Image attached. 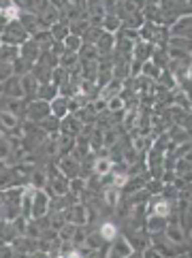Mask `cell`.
<instances>
[{"label":"cell","mask_w":192,"mask_h":258,"mask_svg":"<svg viewBox=\"0 0 192 258\" xmlns=\"http://www.w3.org/2000/svg\"><path fill=\"white\" fill-rule=\"evenodd\" d=\"M160 67H156L152 60H145L143 64H141V73L139 75H143V77H148V79H152V81H156L158 79V75H160Z\"/></svg>","instance_id":"cell-34"},{"label":"cell","mask_w":192,"mask_h":258,"mask_svg":"<svg viewBox=\"0 0 192 258\" xmlns=\"http://www.w3.org/2000/svg\"><path fill=\"white\" fill-rule=\"evenodd\" d=\"M84 245H88V247H92V250H96L98 254H100V250L107 245V241L103 237L98 235V230L96 233H90V235H86V241H84Z\"/></svg>","instance_id":"cell-36"},{"label":"cell","mask_w":192,"mask_h":258,"mask_svg":"<svg viewBox=\"0 0 192 258\" xmlns=\"http://www.w3.org/2000/svg\"><path fill=\"white\" fill-rule=\"evenodd\" d=\"M49 111L53 113V115H56V117H64V115H67L69 113V98H64V96H56V98H53V100H49Z\"/></svg>","instance_id":"cell-23"},{"label":"cell","mask_w":192,"mask_h":258,"mask_svg":"<svg viewBox=\"0 0 192 258\" xmlns=\"http://www.w3.org/2000/svg\"><path fill=\"white\" fill-rule=\"evenodd\" d=\"M39 128L43 133H47V135H56V133H60V117H56L53 113L45 115L39 122Z\"/></svg>","instance_id":"cell-25"},{"label":"cell","mask_w":192,"mask_h":258,"mask_svg":"<svg viewBox=\"0 0 192 258\" xmlns=\"http://www.w3.org/2000/svg\"><path fill=\"white\" fill-rule=\"evenodd\" d=\"M100 28H103L105 32L115 34L117 30L122 28V20H120V17H117L115 13H107V15L103 17V22H100Z\"/></svg>","instance_id":"cell-26"},{"label":"cell","mask_w":192,"mask_h":258,"mask_svg":"<svg viewBox=\"0 0 192 258\" xmlns=\"http://www.w3.org/2000/svg\"><path fill=\"white\" fill-rule=\"evenodd\" d=\"M58 171L64 175V177H77L79 171H81V162L71 154H64V156H58V162H56Z\"/></svg>","instance_id":"cell-6"},{"label":"cell","mask_w":192,"mask_h":258,"mask_svg":"<svg viewBox=\"0 0 192 258\" xmlns=\"http://www.w3.org/2000/svg\"><path fill=\"white\" fill-rule=\"evenodd\" d=\"M5 167H7V162H5V160H0V171H3Z\"/></svg>","instance_id":"cell-46"},{"label":"cell","mask_w":192,"mask_h":258,"mask_svg":"<svg viewBox=\"0 0 192 258\" xmlns=\"http://www.w3.org/2000/svg\"><path fill=\"white\" fill-rule=\"evenodd\" d=\"M49 103L47 100H41V98H32V100H26V109H24V119L26 122H32V124H39L45 115H49Z\"/></svg>","instance_id":"cell-2"},{"label":"cell","mask_w":192,"mask_h":258,"mask_svg":"<svg viewBox=\"0 0 192 258\" xmlns=\"http://www.w3.org/2000/svg\"><path fill=\"white\" fill-rule=\"evenodd\" d=\"M98 235L109 243V241H113V239L120 235V230H117V224H113V222H109V220H107V222H103L98 226Z\"/></svg>","instance_id":"cell-30"},{"label":"cell","mask_w":192,"mask_h":258,"mask_svg":"<svg viewBox=\"0 0 192 258\" xmlns=\"http://www.w3.org/2000/svg\"><path fill=\"white\" fill-rule=\"evenodd\" d=\"M124 107H126V103H124L122 96H113V98L107 100V111L109 113H122Z\"/></svg>","instance_id":"cell-42"},{"label":"cell","mask_w":192,"mask_h":258,"mask_svg":"<svg viewBox=\"0 0 192 258\" xmlns=\"http://www.w3.org/2000/svg\"><path fill=\"white\" fill-rule=\"evenodd\" d=\"M39 56H41V47L36 45V41L32 39V36L20 45V58L26 60L28 64H34L36 60H39Z\"/></svg>","instance_id":"cell-11"},{"label":"cell","mask_w":192,"mask_h":258,"mask_svg":"<svg viewBox=\"0 0 192 258\" xmlns=\"http://www.w3.org/2000/svg\"><path fill=\"white\" fill-rule=\"evenodd\" d=\"M17 20H20V24L24 26V28H26V32H28L30 36H32L34 32H39V30H41L39 15H36V13H32V11H22V13H20V17H17Z\"/></svg>","instance_id":"cell-16"},{"label":"cell","mask_w":192,"mask_h":258,"mask_svg":"<svg viewBox=\"0 0 192 258\" xmlns=\"http://www.w3.org/2000/svg\"><path fill=\"white\" fill-rule=\"evenodd\" d=\"M22 88H24V100H32L36 98V90H39V79L32 73L22 75Z\"/></svg>","instance_id":"cell-18"},{"label":"cell","mask_w":192,"mask_h":258,"mask_svg":"<svg viewBox=\"0 0 192 258\" xmlns=\"http://www.w3.org/2000/svg\"><path fill=\"white\" fill-rule=\"evenodd\" d=\"M103 201H105V205H107V207H115L117 203L122 201V190L109 183V186L105 188V192H103Z\"/></svg>","instance_id":"cell-28"},{"label":"cell","mask_w":192,"mask_h":258,"mask_svg":"<svg viewBox=\"0 0 192 258\" xmlns=\"http://www.w3.org/2000/svg\"><path fill=\"white\" fill-rule=\"evenodd\" d=\"M167 32L169 36H181V39H190V32H192V20L190 15H177L169 26H167Z\"/></svg>","instance_id":"cell-5"},{"label":"cell","mask_w":192,"mask_h":258,"mask_svg":"<svg viewBox=\"0 0 192 258\" xmlns=\"http://www.w3.org/2000/svg\"><path fill=\"white\" fill-rule=\"evenodd\" d=\"M58 96V86L56 84H51V81H47V84H39V90H36V98H41V100H53Z\"/></svg>","instance_id":"cell-27"},{"label":"cell","mask_w":192,"mask_h":258,"mask_svg":"<svg viewBox=\"0 0 192 258\" xmlns=\"http://www.w3.org/2000/svg\"><path fill=\"white\" fill-rule=\"evenodd\" d=\"M0 94H5L9 98H24V88H22V77L11 75L0 84Z\"/></svg>","instance_id":"cell-8"},{"label":"cell","mask_w":192,"mask_h":258,"mask_svg":"<svg viewBox=\"0 0 192 258\" xmlns=\"http://www.w3.org/2000/svg\"><path fill=\"white\" fill-rule=\"evenodd\" d=\"M49 34H51V39L53 41H64L67 36L71 34V30H69V22L67 20H58L53 26H49Z\"/></svg>","instance_id":"cell-24"},{"label":"cell","mask_w":192,"mask_h":258,"mask_svg":"<svg viewBox=\"0 0 192 258\" xmlns=\"http://www.w3.org/2000/svg\"><path fill=\"white\" fill-rule=\"evenodd\" d=\"M164 133H167L169 141H171L173 145H179V143L190 141V131H188L186 126H181V124H171Z\"/></svg>","instance_id":"cell-14"},{"label":"cell","mask_w":192,"mask_h":258,"mask_svg":"<svg viewBox=\"0 0 192 258\" xmlns=\"http://www.w3.org/2000/svg\"><path fill=\"white\" fill-rule=\"evenodd\" d=\"M109 243H111V245H109L107 250L103 247V250H100V254L107 252L105 256H117V258L135 256V247H133V243H131V241H128V237H126V235H122V237L117 235V237L113 239V241H109Z\"/></svg>","instance_id":"cell-4"},{"label":"cell","mask_w":192,"mask_h":258,"mask_svg":"<svg viewBox=\"0 0 192 258\" xmlns=\"http://www.w3.org/2000/svg\"><path fill=\"white\" fill-rule=\"evenodd\" d=\"M69 79H71V71L62 69V67H56L51 71V84H56L58 88L64 86V84H69Z\"/></svg>","instance_id":"cell-37"},{"label":"cell","mask_w":192,"mask_h":258,"mask_svg":"<svg viewBox=\"0 0 192 258\" xmlns=\"http://www.w3.org/2000/svg\"><path fill=\"white\" fill-rule=\"evenodd\" d=\"M124 86H126V84H124V81H120V79H109L105 86L98 88V94H96V96L105 98V100L113 98V96H120L122 90H124Z\"/></svg>","instance_id":"cell-12"},{"label":"cell","mask_w":192,"mask_h":258,"mask_svg":"<svg viewBox=\"0 0 192 258\" xmlns=\"http://www.w3.org/2000/svg\"><path fill=\"white\" fill-rule=\"evenodd\" d=\"M113 47H115V34H111V32H103V34H100V39L96 41L98 56L100 58H109L113 53Z\"/></svg>","instance_id":"cell-15"},{"label":"cell","mask_w":192,"mask_h":258,"mask_svg":"<svg viewBox=\"0 0 192 258\" xmlns=\"http://www.w3.org/2000/svg\"><path fill=\"white\" fill-rule=\"evenodd\" d=\"M171 171L175 173V177H184L186 181H190V156H181V158L173 160Z\"/></svg>","instance_id":"cell-19"},{"label":"cell","mask_w":192,"mask_h":258,"mask_svg":"<svg viewBox=\"0 0 192 258\" xmlns=\"http://www.w3.org/2000/svg\"><path fill=\"white\" fill-rule=\"evenodd\" d=\"M169 3H173V5H188L190 0H169Z\"/></svg>","instance_id":"cell-45"},{"label":"cell","mask_w":192,"mask_h":258,"mask_svg":"<svg viewBox=\"0 0 192 258\" xmlns=\"http://www.w3.org/2000/svg\"><path fill=\"white\" fill-rule=\"evenodd\" d=\"M13 75V62H3L0 60V84Z\"/></svg>","instance_id":"cell-44"},{"label":"cell","mask_w":192,"mask_h":258,"mask_svg":"<svg viewBox=\"0 0 192 258\" xmlns=\"http://www.w3.org/2000/svg\"><path fill=\"white\" fill-rule=\"evenodd\" d=\"M169 218H162V216H156V214H148L145 218V233L148 235H156V233H162L164 226H167Z\"/></svg>","instance_id":"cell-17"},{"label":"cell","mask_w":192,"mask_h":258,"mask_svg":"<svg viewBox=\"0 0 192 258\" xmlns=\"http://www.w3.org/2000/svg\"><path fill=\"white\" fill-rule=\"evenodd\" d=\"M49 209H51V197H49V192L45 190V188L36 190L34 197H32V205H30V220L47 216Z\"/></svg>","instance_id":"cell-3"},{"label":"cell","mask_w":192,"mask_h":258,"mask_svg":"<svg viewBox=\"0 0 192 258\" xmlns=\"http://www.w3.org/2000/svg\"><path fill=\"white\" fill-rule=\"evenodd\" d=\"M77 64H79V53H75V51H64L58 58V67L67 69V71H73Z\"/></svg>","instance_id":"cell-32"},{"label":"cell","mask_w":192,"mask_h":258,"mask_svg":"<svg viewBox=\"0 0 192 258\" xmlns=\"http://www.w3.org/2000/svg\"><path fill=\"white\" fill-rule=\"evenodd\" d=\"M20 119H22L20 115H15L11 111H0V128L3 131H17L22 126Z\"/></svg>","instance_id":"cell-22"},{"label":"cell","mask_w":192,"mask_h":258,"mask_svg":"<svg viewBox=\"0 0 192 258\" xmlns=\"http://www.w3.org/2000/svg\"><path fill=\"white\" fill-rule=\"evenodd\" d=\"M164 45H169V47H175V49L190 51V39H181V36H169Z\"/></svg>","instance_id":"cell-43"},{"label":"cell","mask_w":192,"mask_h":258,"mask_svg":"<svg viewBox=\"0 0 192 258\" xmlns=\"http://www.w3.org/2000/svg\"><path fill=\"white\" fill-rule=\"evenodd\" d=\"M162 235L167 237V241H171L173 245H177V247L188 243V235H186V230L181 228L179 222H167V226H164V230H162Z\"/></svg>","instance_id":"cell-7"},{"label":"cell","mask_w":192,"mask_h":258,"mask_svg":"<svg viewBox=\"0 0 192 258\" xmlns=\"http://www.w3.org/2000/svg\"><path fill=\"white\" fill-rule=\"evenodd\" d=\"M143 24H145V15H143V11H133V13H126V15L122 17V26H124V28L139 30Z\"/></svg>","instance_id":"cell-21"},{"label":"cell","mask_w":192,"mask_h":258,"mask_svg":"<svg viewBox=\"0 0 192 258\" xmlns=\"http://www.w3.org/2000/svg\"><path fill=\"white\" fill-rule=\"evenodd\" d=\"M17 58H20V45L3 43V47H0V60L3 62H15Z\"/></svg>","instance_id":"cell-31"},{"label":"cell","mask_w":192,"mask_h":258,"mask_svg":"<svg viewBox=\"0 0 192 258\" xmlns=\"http://www.w3.org/2000/svg\"><path fill=\"white\" fill-rule=\"evenodd\" d=\"M13 152V141H11V137L9 135H0V160H9V156H11Z\"/></svg>","instance_id":"cell-39"},{"label":"cell","mask_w":192,"mask_h":258,"mask_svg":"<svg viewBox=\"0 0 192 258\" xmlns=\"http://www.w3.org/2000/svg\"><path fill=\"white\" fill-rule=\"evenodd\" d=\"M75 224H73V222H64L58 230H56V233H58V239H60V241H71V239H73V235H75Z\"/></svg>","instance_id":"cell-41"},{"label":"cell","mask_w":192,"mask_h":258,"mask_svg":"<svg viewBox=\"0 0 192 258\" xmlns=\"http://www.w3.org/2000/svg\"><path fill=\"white\" fill-rule=\"evenodd\" d=\"M73 147H75V137L64 135V133H58V135H56V150H58V156L71 154Z\"/></svg>","instance_id":"cell-20"},{"label":"cell","mask_w":192,"mask_h":258,"mask_svg":"<svg viewBox=\"0 0 192 258\" xmlns=\"http://www.w3.org/2000/svg\"><path fill=\"white\" fill-rule=\"evenodd\" d=\"M20 13H22V9L17 7L15 3H11V5H7V7L0 9V17H3L5 22H15L17 17H20Z\"/></svg>","instance_id":"cell-38"},{"label":"cell","mask_w":192,"mask_h":258,"mask_svg":"<svg viewBox=\"0 0 192 258\" xmlns=\"http://www.w3.org/2000/svg\"><path fill=\"white\" fill-rule=\"evenodd\" d=\"M62 43H64V49H67V51H75V53H79L81 45H84V39H81V36H77V34H69Z\"/></svg>","instance_id":"cell-40"},{"label":"cell","mask_w":192,"mask_h":258,"mask_svg":"<svg viewBox=\"0 0 192 258\" xmlns=\"http://www.w3.org/2000/svg\"><path fill=\"white\" fill-rule=\"evenodd\" d=\"M28 39H30V34L26 32V28L20 24V20L7 22L3 34H0V41L7 43V45H22L24 41H28Z\"/></svg>","instance_id":"cell-1"},{"label":"cell","mask_w":192,"mask_h":258,"mask_svg":"<svg viewBox=\"0 0 192 258\" xmlns=\"http://www.w3.org/2000/svg\"><path fill=\"white\" fill-rule=\"evenodd\" d=\"M0 47H3V41H0Z\"/></svg>","instance_id":"cell-47"},{"label":"cell","mask_w":192,"mask_h":258,"mask_svg":"<svg viewBox=\"0 0 192 258\" xmlns=\"http://www.w3.org/2000/svg\"><path fill=\"white\" fill-rule=\"evenodd\" d=\"M113 158L111 156H107V154H98L96 158L92 160V173L96 175V177H100V175H107V173H111L113 171Z\"/></svg>","instance_id":"cell-13"},{"label":"cell","mask_w":192,"mask_h":258,"mask_svg":"<svg viewBox=\"0 0 192 258\" xmlns=\"http://www.w3.org/2000/svg\"><path fill=\"white\" fill-rule=\"evenodd\" d=\"M86 190H88V181H86V177L77 175V177H71V179H69V192H71V195L81 197Z\"/></svg>","instance_id":"cell-33"},{"label":"cell","mask_w":192,"mask_h":258,"mask_svg":"<svg viewBox=\"0 0 192 258\" xmlns=\"http://www.w3.org/2000/svg\"><path fill=\"white\" fill-rule=\"evenodd\" d=\"M47 181H49L47 171H45V169H32L30 177H28V183H32L36 190H41V188L47 186Z\"/></svg>","instance_id":"cell-29"},{"label":"cell","mask_w":192,"mask_h":258,"mask_svg":"<svg viewBox=\"0 0 192 258\" xmlns=\"http://www.w3.org/2000/svg\"><path fill=\"white\" fill-rule=\"evenodd\" d=\"M60 133L64 135H71V137H79L84 133V124L75 113H67L60 119Z\"/></svg>","instance_id":"cell-9"},{"label":"cell","mask_w":192,"mask_h":258,"mask_svg":"<svg viewBox=\"0 0 192 258\" xmlns=\"http://www.w3.org/2000/svg\"><path fill=\"white\" fill-rule=\"evenodd\" d=\"M105 30L100 28V26H92L90 24L88 28H86V32L81 34V39H84V43H90V45H96V41L100 39V34H103Z\"/></svg>","instance_id":"cell-35"},{"label":"cell","mask_w":192,"mask_h":258,"mask_svg":"<svg viewBox=\"0 0 192 258\" xmlns=\"http://www.w3.org/2000/svg\"><path fill=\"white\" fill-rule=\"evenodd\" d=\"M39 22H41V28H49V26H53L58 20H62V13H60V9H56L53 5H49V3H45L43 5V9L39 13Z\"/></svg>","instance_id":"cell-10"}]
</instances>
